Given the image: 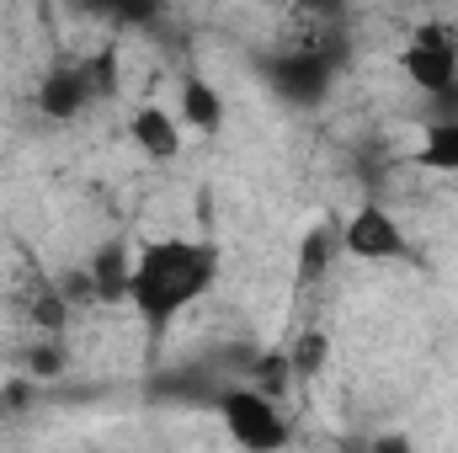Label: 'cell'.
<instances>
[{"label":"cell","instance_id":"1","mask_svg":"<svg viewBox=\"0 0 458 453\" xmlns=\"http://www.w3.org/2000/svg\"><path fill=\"white\" fill-rule=\"evenodd\" d=\"M219 283V245L192 235H160L133 251L128 267V304L144 321L149 341L160 346L182 310H192Z\"/></svg>","mask_w":458,"mask_h":453},{"label":"cell","instance_id":"2","mask_svg":"<svg viewBox=\"0 0 458 453\" xmlns=\"http://www.w3.org/2000/svg\"><path fill=\"white\" fill-rule=\"evenodd\" d=\"M219 422H225L229 443L245 449V453H283L293 443V416H288V406L256 395L250 384L219 389Z\"/></svg>","mask_w":458,"mask_h":453},{"label":"cell","instance_id":"3","mask_svg":"<svg viewBox=\"0 0 458 453\" xmlns=\"http://www.w3.org/2000/svg\"><path fill=\"white\" fill-rule=\"evenodd\" d=\"M261 75L272 86L277 102L288 107H320L336 86V54L326 43H293V48H277L261 59Z\"/></svg>","mask_w":458,"mask_h":453},{"label":"cell","instance_id":"4","mask_svg":"<svg viewBox=\"0 0 458 453\" xmlns=\"http://www.w3.org/2000/svg\"><path fill=\"white\" fill-rule=\"evenodd\" d=\"M400 75H405L421 97H432V102L454 97L458 91V32L443 27V21L416 27V38L400 48Z\"/></svg>","mask_w":458,"mask_h":453},{"label":"cell","instance_id":"5","mask_svg":"<svg viewBox=\"0 0 458 453\" xmlns=\"http://www.w3.org/2000/svg\"><path fill=\"white\" fill-rule=\"evenodd\" d=\"M107 70L113 64H102V59H91V64H54L38 81V113L48 117V123H75L97 102V91H113Z\"/></svg>","mask_w":458,"mask_h":453},{"label":"cell","instance_id":"6","mask_svg":"<svg viewBox=\"0 0 458 453\" xmlns=\"http://www.w3.org/2000/svg\"><path fill=\"white\" fill-rule=\"evenodd\" d=\"M336 229H342V251L357 256V261H400V256H411V240H405L400 219L389 209H378V203H362Z\"/></svg>","mask_w":458,"mask_h":453},{"label":"cell","instance_id":"7","mask_svg":"<svg viewBox=\"0 0 458 453\" xmlns=\"http://www.w3.org/2000/svg\"><path fill=\"white\" fill-rule=\"evenodd\" d=\"M128 139H133V150H139V155H149V160H176V155H182L187 128L176 123L171 107L144 102V107H133V117H128Z\"/></svg>","mask_w":458,"mask_h":453},{"label":"cell","instance_id":"8","mask_svg":"<svg viewBox=\"0 0 458 453\" xmlns=\"http://www.w3.org/2000/svg\"><path fill=\"white\" fill-rule=\"evenodd\" d=\"M176 123L192 128V133H219V128H225V97L214 91V81H203V75H187V81H182Z\"/></svg>","mask_w":458,"mask_h":453},{"label":"cell","instance_id":"9","mask_svg":"<svg viewBox=\"0 0 458 453\" xmlns=\"http://www.w3.org/2000/svg\"><path fill=\"white\" fill-rule=\"evenodd\" d=\"M416 166L458 176V113L454 117H427L421 144H416Z\"/></svg>","mask_w":458,"mask_h":453},{"label":"cell","instance_id":"10","mask_svg":"<svg viewBox=\"0 0 458 453\" xmlns=\"http://www.w3.org/2000/svg\"><path fill=\"white\" fill-rule=\"evenodd\" d=\"M245 384H250L256 395H267V400L288 406V395H293V384H299V379H293V363H288V346H277V352H261Z\"/></svg>","mask_w":458,"mask_h":453},{"label":"cell","instance_id":"11","mask_svg":"<svg viewBox=\"0 0 458 453\" xmlns=\"http://www.w3.org/2000/svg\"><path fill=\"white\" fill-rule=\"evenodd\" d=\"M336 251H342V229L336 225H315L304 240H299V283H315V278H326V267L336 261Z\"/></svg>","mask_w":458,"mask_h":453},{"label":"cell","instance_id":"12","mask_svg":"<svg viewBox=\"0 0 458 453\" xmlns=\"http://www.w3.org/2000/svg\"><path fill=\"white\" fill-rule=\"evenodd\" d=\"M128 267H133V256H123V251H102L91 267H86V278H91V294L102 299V304H117V299H128Z\"/></svg>","mask_w":458,"mask_h":453},{"label":"cell","instance_id":"13","mask_svg":"<svg viewBox=\"0 0 458 453\" xmlns=\"http://www.w3.org/2000/svg\"><path fill=\"white\" fill-rule=\"evenodd\" d=\"M288 363H293V379H315L326 363H331V337L326 331H299V341L288 346Z\"/></svg>","mask_w":458,"mask_h":453},{"label":"cell","instance_id":"14","mask_svg":"<svg viewBox=\"0 0 458 453\" xmlns=\"http://www.w3.org/2000/svg\"><path fill=\"white\" fill-rule=\"evenodd\" d=\"M368 453H411V438L405 432H384V438H373Z\"/></svg>","mask_w":458,"mask_h":453}]
</instances>
